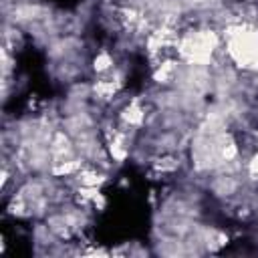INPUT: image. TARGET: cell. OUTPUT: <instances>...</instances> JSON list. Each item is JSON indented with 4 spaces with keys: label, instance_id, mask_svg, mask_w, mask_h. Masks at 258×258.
<instances>
[{
    "label": "cell",
    "instance_id": "cell-1",
    "mask_svg": "<svg viewBox=\"0 0 258 258\" xmlns=\"http://www.w3.org/2000/svg\"><path fill=\"white\" fill-rule=\"evenodd\" d=\"M226 52L236 67L258 71V28L248 22L230 24L226 28Z\"/></svg>",
    "mask_w": 258,
    "mask_h": 258
},
{
    "label": "cell",
    "instance_id": "cell-2",
    "mask_svg": "<svg viewBox=\"0 0 258 258\" xmlns=\"http://www.w3.org/2000/svg\"><path fill=\"white\" fill-rule=\"evenodd\" d=\"M175 46L183 62L210 67V62L214 60V54L220 48V38L210 28H196L177 36Z\"/></svg>",
    "mask_w": 258,
    "mask_h": 258
},
{
    "label": "cell",
    "instance_id": "cell-3",
    "mask_svg": "<svg viewBox=\"0 0 258 258\" xmlns=\"http://www.w3.org/2000/svg\"><path fill=\"white\" fill-rule=\"evenodd\" d=\"M248 169H250V173H252V175H256V177H258V151H256V155L250 159Z\"/></svg>",
    "mask_w": 258,
    "mask_h": 258
}]
</instances>
